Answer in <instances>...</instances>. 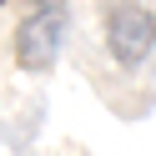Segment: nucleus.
I'll list each match as a JSON object with an SVG mask.
<instances>
[{"label": "nucleus", "mask_w": 156, "mask_h": 156, "mask_svg": "<svg viewBox=\"0 0 156 156\" xmlns=\"http://www.w3.org/2000/svg\"><path fill=\"white\" fill-rule=\"evenodd\" d=\"M71 0H25V15L15 25V66L20 71H51L61 55Z\"/></svg>", "instance_id": "1"}, {"label": "nucleus", "mask_w": 156, "mask_h": 156, "mask_svg": "<svg viewBox=\"0 0 156 156\" xmlns=\"http://www.w3.org/2000/svg\"><path fill=\"white\" fill-rule=\"evenodd\" d=\"M106 45H111V61L121 71H136L156 51V10H146L136 0L111 5V15H106Z\"/></svg>", "instance_id": "2"}, {"label": "nucleus", "mask_w": 156, "mask_h": 156, "mask_svg": "<svg viewBox=\"0 0 156 156\" xmlns=\"http://www.w3.org/2000/svg\"><path fill=\"white\" fill-rule=\"evenodd\" d=\"M0 5H5V0H0Z\"/></svg>", "instance_id": "3"}]
</instances>
